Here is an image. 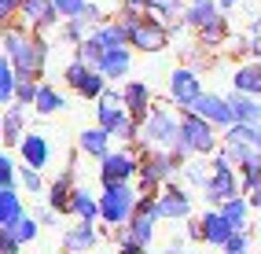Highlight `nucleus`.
I'll return each mask as SVG.
<instances>
[{
  "mask_svg": "<svg viewBox=\"0 0 261 254\" xmlns=\"http://www.w3.org/2000/svg\"><path fill=\"white\" fill-rule=\"evenodd\" d=\"M136 195L129 188V181H114V184H103V195H99V217L107 225H129L133 214H136Z\"/></svg>",
  "mask_w": 261,
  "mask_h": 254,
  "instance_id": "obj_3",
  "label": "nucleus"
},
{
  "mask_svg": "<svg viewBox=\"0 0 261 254\" xmlns=\"http://www.w3.org/2000/svg\"><path fill=\"white\" fill-rule=\"evenodd\" d=\"M103 52H107V48H103V44H99V37H96V33H92V37H85V41L77 44V56H81L85 63H89V66H99V59H103Z\"/></svg>",
  "mask_w": 261,
  "mask_h": 254,
  "instance_id": "obj_34",
  "label": "nucleus"
},
{
  "mask_svg": "<svg viewBox=\"0 0 261 254\" xmlns=\"http://www.w3.org/2000/svg\"><path fill=\"white\" fill-rule=\"evenodd\" d=\"M199 41H202L206 52H210V48H221L224 41H228V22H224V15H214V19L199 30Z\"/></svg>",
  "mask_w": 261,
  "mask_h": 254,
  "instance_id": "obj_25",
  "label": "nucleus"
},
{
  "mask_svg": "<svg viewBox=\"0 0 261 254\" xmlns=\"http://www.w3.org/2000/svg\"><path fill=\"white\" fill-rule=\"evenodd\" d=\"M89 70H92V66H89V63H85V59L77 56L70 66H66V85H70V89H77V85L85 81V74H89Z\"/></svg>",
  "mask_w": 261,
  "mask_h": 254,
  "instance_id": "obj_40",
  "label": "nucleus"
},
{
  "mask_svg": "<svg viewBox=\"0 0 261 254\" xmlns=\"http://www.w3.org/2000/svg\"><path fill=\"white\" fill-rule=\"evenodd\" d=\"M232 232H236V228H232L228 217H224V210H210V214H202V240H206V243L224 247Z\"/></svg>",
  "mask_w": 261,
  "mask_h": 254,
  "instance_id": "obj_15",
  "label": "nucleus"
},
{
  "mask_svg": "<svg viewBox=\"0 0 261 254\" xmlns=\"http://www.w3.org/2000/svg\"><path fill=\"white\" fill-rule=\"evenodd\" d=\"M217 15V0H188V8H184V22L188 26H195L202 30L206 22H210Z\"/></svg>",
  "mask_w": 261,
  "mask_h": 254,
  "instance_id": "obj_23",
  "label": "nucleus"
},
{
  "mask_svg": "<svg viewBox=\"0 0 261 254\" xmlns=\"http://www.w3.org/2000/svg\"><path fill=\"white\" fill-rule=\"evenodd\" d=\"M147 15H121L118 22L129 30V44L133 48H140V52H162V48L169 44L173 26L162 22V15H159V19H147Z\"/></svg>",
  "mask_w": 261,
  "mask_h": 254,
  "instance_id": "obj_2",
  "label": "nucleus"
},
{
  "mask_svg": "<svg viewBox=\"0 0 261 254\" xmlns=\"http://www.w3.org/2000/svg\"><path fill=\"white\" fill-rule=\"evenodd\" d=\"M191 111L210 118L214 125H232L236 122V111H232V99L228 96H214V92H202L195 104H191Z\"/></svg>",
  "mask_w": 261,
  "mask_h": 254,
  "instance_id": "obj_11",
  "label": "nucleus"
},
{
  "mask_svg": "<svg viewBox=\"0 0 261 254\" xmlns=\"http://www.w3.org/2000/svg\"><path fill=\"white\" fill-rule=\"evenodd\" d=\"M180 137V122L169 114V107H151V114L140 122V140L154 147H173Z\"/></svg>",
  "mask_w": 261,
  "mask_h": 254,
  "instance_id": "obj_5",
  "label": "nucleus"
},
{
  "mask_svg": "<svg viewBox=\"0 0 261 254\" xmlns=\"http://www.w3.org/2000/svg\"><path fill=\"white\" fill-rule=\"evenodd\" d=\"M250 202H254V207H261V181L254 184V192H250Z\"/></svg>",
  "mask_w": 261,
  "mask_h": 254,
  "instance_id": "obj_49",
  "label": "nucleus"
},
{
  "mask_svg": "<svg viewBox=\"0 0 261 254\" xmlns=\"http://www.w3.org/2000/svg\"><path fill=\"white\" fill-rule=\"evenodd\" d=\"M184 166L177 155H173V147H144L140 155V192H159V184H166L173 177V169Z\"/></svg>",
  "mask_w": 261,
  "mask_h": 254,
  "instance_id": "obj_4",
  "label": "nucleus"
},
{
  "mask_svg": "<svg viewBox=\"0 0 261 254\" xmlns=\"http://www.w3.org/2000/svg\"><path fill=\"white\" fill-rule=\"evenodd\" d=\"M85 19H89V22H107V19H103V11H99V4H85Z\"/></svg>",
  "mask_w": 261,
  "mask_h": 254,
  "instance_id": "obj_48",
  "label": "nucleus"
},
{
  "mask_svg": "<svg viewBox=\"0 0 261 254\" xmlns=\"http://www.w3.org/2000/svg\"><path fill=\"white\" fill-rule=\"evenodd\" d=\"M129 63H133L129 48H125V44H118V48H107V52H103L99 70L107 74V78H125V74H129Z\"/></svg>",
  "mask_w": 261,
  "mask_h": 254,
  "instance_id": "obj_18",
  "label": "nucleus"
},
{
  "mask_svg": "<svg viewBox=\"0 0 261 254\" xmlns=\"http://www.w3.org/2000/svg\"><path fill=\"white\" fill-rule=\"evenodd\" d=\"M37 92H41V85L33 78H19V89H15V99H19V104H33Z\"/></svg>",
  "mask_w": 261,
  "mask_h": 254,
  "instance_id": "obj_39",
  "label": "nucleus"
},
{
  "mask_svg": "<svg viewBox=\"0 0 261 254\" xmlns=\"http://www.w3.org/2000/svg\"><path fill=\"white\" fill-rule=\"evenodd\" d=\"M247 52H254L261 59V19H254L250 30H247Z\"/></svg>",
  "mask_w": 261,
  "mask_h": 254,
  "instance_id": "obj_41",
  "label": "nucleus"
},
{
  "mask_svg": "<svg viewBox=\"0 0 261 254\" xmlns=\"http://www.w3.org/2000/svg\"><path fill=\"white\" fill-rule=\"evenodd\" d=\"M85 4H89V0H56V8H59L63 19H74V15H81Z\"/></svg>",
  "mask_w": 261,
  "mask_h": 254,
  "instance_id": "obj_42",
  "label": "nucleus"
},
{
  "mask_svg": "<svg viewBox=\"0 0 261 254\" xmlns=\"http://www.w3.org/2000/svg\"><path fill=\"white\" fill-rule=\"evenodd\" d=\"M169 96L177 99V107H191L202 96V78L191 70V66H180V70L169 74Z\"/></svg>",
  "mask_w": 261,
  "mask_h": 254,
  "instance_id": "obj_9",
  "label": "nucleus"
},
{
  "mask_svg": "<svg viewBox=\"0 0 261 254\" xmlns=\"http://www.w3.org/2000/svg\"><path fill=\"white\" fill-rule=\"evenodd\" d=\"M19 151H22V159H26V166H33V169H41L44 162H48V140L41 137V133H26L22 137V144H19Z\"/></svg>",
  "mask_w": 261,
  "mask_h": 254,
  "instance_id": "obj_19",
  "label": "nucleus"
},
{
  "mask_svg": "<svg viewBox=\"0 0 261 254\" xmlns=\"http://www.w3.org/2000/svg\"><path fill=\"white\" fill-rule=\"evenodd\" d=\"M232 195H239V192H236V177H232V151H228V144H224L214 155V177H210V184H206V199L224 202Z\"/></svg>",
  "mask_w": 261,
  "mask_h": 254,
  "instance_id": "obj_7",
  "label": "nucleus"
},
{
  "mask_svg": "<svg viewBox=\"0 0 261 254\" xmlns=\"http://www.w3.org/2000/svg\"><path fill=\"white\" fill-rule=\"evenodd\" d=\"M121 99H125V107H129V114L136 122H144L151 114V85L147 81H129L125 89H121Z\"/></svg>",
  "mask_w": 261,
  "mask_h": 254,
  "instance_id": "obj_13",
  "label": "nucleus"
},
{
  "mask_svg": "<svg viewBox=\"0 0 261 254\" xmlns=\"http://www.w3.org/2000/svg\"><path fill=\"white\" fill-rule=\"evenodd\" d=\"M22 243H19V236H15L11 228H0V254H15Z\"/></svg>",
  "mask_w": 261,
  "mask_h": 254,
  "instance_id": "obj_43",
  "label": "nucleus"
},
{
  "mask_svg": "<svg viewBox=\"0 0 261 254\" xmlns=\"http://www.w3.org/2000/svg\"><path fill=\"white\" fill-rule=\"evenodd\" d=\"M111 137H114V133H111V129H103V125L85 129V133H81V140H77V147L85 151V155L103 159V155H111Z\"/></svg>",
  "mask_w": 261,
  "mask_h": 254,
  "instance_id": "obj_16",
  "label": "nucleus"
},
{
  "mask_svg": "<svg viewBox=\"0 0 261 254\" xmlns=\"http://www.w3.org/2000/svg\"><path fill=\"white\" fill-rule=\"evenodd\" d=\"M247 207H250V199H239V195H232V199H224V202H221V210H224V217L232 221L236 232H239V228H247Z\"/></svg>",
  "mask_w": 261,
  "mask_h": 254,
  "instance_id": "obj_32",
  "label": "nucleus"
},
{
  "mask_svg": "<svg viewBox=\"0 0 261 254\" xmlns=\"http://www.w3.org/2000/svg\"><path fill=\"white\" fill-rule=\"evenodd\" d=\"M26 111H22V104L15 99V104H8V111H4V144H22V137H26Z\"/></svg>",
  "mask_w": 261,
  "mask_h": 254,
  "instance_id": "obj_17",
  "label": "nucleus"
},
{
  "mask_svg": "<svg viewBox=\"0 0 261 254\" xmlns=\"http://www.w3.org/2000/svg\"><path fill=\"white\" fill-rule=\"evenodd\" d=\"M0 184H8V188H15V162L4 155L0 159Z\"/></svg>",
  "mask_w": 261,
  "mask_h": 254,
  "instance_id": "obj_44",
  "label": "nucleus"
},
{
  "mask_svg": "<svg viewBox=\"0 0 261 254\" xmlns=\"http://www.w3.org/2000/svg\"><path fill=\"white\" fill-rule=\"evenodd\" d=\"M89 26H96V22H89L85 15H74V19H66V41H74V44H81L85 37H89Z\"/></svg>",
  "mask_w": 261,
  "mask_h": 254,
  "instance_id": "obj_36",
  "label": "nucleus"
},
{
  "mask_svg": "<svg viewBox=\"0 0 261 254\" xmlns=\"http://www.w3.org/2000/svg\"><path fill=\"white\" fill-rule=\"evenodd\" d=\"M19 8H22V0H0V19H15V15H19Z\"/></svg>",
  "mask_w": 261,
  "mask_h": 254,
  "instance_id": "obj_47",
  "label": "nucleus"
},
{
  "mask_svg": "<svg viewBox=\"0 0 261 254\" xmlns=\"http://www.w3.org/2000/svg\"><path fill=\"white\" fill-rule=\"evenodd\" d=\"M184 173H188V181L195 184V188H202V192H206V184H210V177H214L202 162H188V166H184Z\"/></svg>",
  "mask_w": 261,
  "mask_h": 254,
  "instance_id": "obj_38",
  "label": "nucleus"
},
{
  "mask_svg": "<svg viewBox=\"0 0 261 254\" xmlns=\"http://www.w3.org/2000/svg\"><path fill=\"white\" fill-rule=\"evenodd\" d=\"M180 137L188 140V147L195 151V155H210V151H217L214 122H210V118H202V114H195L191 107L180 114Z\"/></svg>",
  "mask_w": 261,
  "mask_h": 254,
  "instance_id": "obj_6",
  "label": "nucleus"
},
{
  "mask_svg": "<svg viewBox=\"0 0 261 254\" xmlns=\"http://www.w3.org/2000/svg\"><path fill=\"white\" fill-rule=\"evenodd\" d=\"M224 140H243V144H254V147H261V125H254V122H232L228 125V133H224Z\"/></svg>",
  "mask_w": 261,
  "mask_h": 254,
  "instance_id": "obj_30",
  "label": "nucleus"
},
{
  "mask_svg": "<svg viewBox=\"0 0 261 254\" xmlns=\"http://www.w3.org/2000/svg\"><path fill=\"white\" fill-rule=\"evenodd\" d=\"M22 217V199H19V192L15 188H0V228H11L15 221Z\"/></svg>",
  "mask_w": 261,
  "mask_h": 254,
  "instance_id": "obj_21",
  "label": "nucleus"
},
{
  "mask_svg": "<svg viewBox=\"0 0 261 254\" xmlns=\"http://www.w3.org/2000/svg\"><path fill=\"white\" fill-rule=\"evenodd\" d=\"M96 228H92V221H81L77 228H70V232H63V247L66 250H89V247H96Z\"/></svg>",
  "mask_w": 261,
  "mask_h": 254,
  "instance_id": "obj_22",
  "label": "nucleus"
},
{
  "mask_svg": "<svg viewBox=\"0 0 261 254\" xmlns=\"http://www.w3.org/2000/svg\"><path fill=\"white\" fill-rule=\"evenodd\" d=\"M159 210H162V217H169V221L188 217L191 214V195L184 188H177V184H169V188L159 195Z\"/></svg>",
  "mask_w": 261,
  "mask_h": 254,
  "instance_id": "obj_14",
  "label": "nucleus"
},
{
  "mask_svg": "<svg viewBox=\"0 0 261 254\" xmlns=\"http://www.w3.org/2000/svg\"><path fill=\"white\" fill-rule=\"evenodd\" d=\"M147 11L162 15V19H177V15H184V0H147Z\"/></svg>",
  "mask_w": 261,
  "mask_h": 254,
  "instance_id": "obj_35",
  "label": "nucleus"
},
{
  "mask_svg": "<svg viewBox=\"0 0 261 254\" xmlns=\"http://www.w3.org/2000/svg\"><path fill=\"white\" fill-rule=\"evenodd\" d=\"M217 4H221L224 11H228V8H236V4H239V0H217Z\"/></svg>",
  "mask_w": 261,
  "mask_h": 254,
  "instance_id": "obj_50",
  "label": "nucleus"
},
{
  "mask_svg": "<svg viewBox=\"0 0 261 254\" xmlns=\"http://www.w3.org/2000/svg\"><path fill=\"white\" fill-rule=\"evenodd\" d=\"M22 184H26L30 192H41V188H44V184H41V177H37V169H33V166H26V169H22Z\"/></svg>",
  "mask_w": 261,
  "mask_h": 254,
  "instance_id": "obj_46",
  "label": "nucleus"
},
{
  "mask_svg": "<svg viewBox=\"0 0 261 254\" xmlns=\"http://www.w3.org/2000/svg\"><path fill=\"white\" fill-rule=\"evenodd\" d=\"M70 214H77L81 221H96V217H99V199H92L89 188H74V195H70Z\"/></svg>",
  "mask_w": 261,
  "mask_h": 254,
  "instance_id": "obj_27",
  "label": "nucleus"
},
{
  "mask_svg": "<svg viewBox=\"0 0 261 254\" xmlns=\"http://www.w3.org/2000/svg\"><path fill=\"white\" fill-rule=\"evenodd\" d=\"M154 221H159L154 214L136 210V214H133V221H129V236H133V240L140 243V247H147V243L154 240Z\"/></svg>",
  "mask_w": 261,
  "mask_h": 254,
  "instance_id": "obj_26",
  "label": "nucleus"
},
{
  "mask_svg": "<svg viewBox=\"0 0 261 254\" xmlns=\"http://www.w3.org/2000/svg\"><path fill=\"white\" fill-rule=\"evenodd\" d=\"M11 232L15 236H19V243H33V240H37V232H41V217H19V221H15L11 225Z\"/></svg>",
  "mask_w": 261,
  "mask_h": 254,
  "instance_id": "obj_33",
  "label": "nucleus"
},
{
  "mask_svg": "<svg viewBox=\"0 0 261 254\" xmlns=\"http://www.w3.org/2000/svg\"><path fill=\"white\" fill-rule=\"evenodd\" d=\"M257 181H261V151H257L254 159L243 162V192H254Z\"/></svg>",
  "mask_w": 261,
  "mask_h": 254,
  "instance_id": "obj_37",
  "label": "nucleus"
},
{
  "mask_svg": "<svg viewBox=\"0 0 261 254\" xmlns=\"http://www.w3.org/2000/svg\"><path fill=\"white\" fill-rule=\"evenodd\" d=\"M96 104H99V107H96L99 125H103V129H111V133H118V129L133 118V114H129V107H125V99H121L118 92H103Z\"/></svg>",
  "mask_w": 261,
  "mask_h": 254,
  "instance_id": "obj_12",
  "label": "nucleus"
},
{
  "mask_svg": "<svg viewBox=\"0 0 261 254\" xmlns=\"http://www.w3.org/2000/svg\"><path fill=\"white\" fill-rule=\"evenodd\" d=\"M99 177L103 184H114V181H129L133 173H140V159L129 155V151H111V155L99 159Z\"/></svg>",
  "mask_w": 261,
  "mask_h": 254,
  "instance_id": "obj_10",
  "label": "nucleus"
},
{
  "mask_svg": "<svg viewBox=\"0 0 261 254\" xmlns=\"http://www.w3.org/2000/svg\"><path fill=\"white\" fill-rule=\"evenodd\" d=\"M247 243H250V240H247V236H243V228H239V232H232V236H228V243H224V250L239 254V250H247Z\"/></svg>",
  "mask_w": 261,
  "mask_h": 254,
  "instance_id": "obj_45",
  "label": "nucleus"
},
{
  "mask_svg": "<svg viewBox=\"0 0 261 254\" xmlns=\"http://www.w3.org/2000/svg\"><path fill=\"white\" fill-rule=\"evenodd\" d=\"M232 85H236L239 92L261 96V63H247V66H239V70L232 74Z\"/></svg>",
  "mask_w": 261,
  "mask_h": 254,
  "instance_id": "obj_24",
  "label": "nucleus"
},
{
  "mask_svg": "<svg viewBox=\"0 0 261 254\" xmlns=\"http://www.w3.org/2000/svg\"><path fill=\"white\" fill-rule=\"evenodd\" d=\"M15 89H19V70H15V63L4 56V63H0V104H15Z\"/></svg>",
  "mask_w": 261,
  "mask_h": 254,
  "instance_id": "obj_28",
  "label": "nucleus"
},
{
  "mask_svg": "<svg viewBox=\"0 0 261 254\" xmlns=\"http://www.w3.org/2000/svg\"><path fill=\"white\" fill-rule=\"evenodd\" d=\"M232 99V111H236V122H254V125H261V104L250 96V92H232L228 96Z\"/></svg>",
  "mask_w": 261,
  "mask_h": 254,
  "instance_id": "obj_20",
  "label": "nucleus"
},
{
  "mask_svg": "<svg viewBox=\"0 0 261 254\" xmlns=\"http://www.w3.org/2000/svg\"><path fill=\"white\" fill-rule=\"evenodd\" d=\"M19 15H22V26H30L33 33H44V30H51L63 19L59 8H56V0H22Z\"/></svg>",
  "mask_w": 261,
  "mask_h": 254,
  "instance_id": "obj_8",
  "label": "nucleus"
},
{
  "mask_svg": "<svg viewBox=\"0 0 261 254\" xmlns=\"http://www.w3.org/2000/svg\"><path fill=\"white\" fill-rule=\"evenodd\" d=\"M63 107H66V99L51 89V85H41L37 99H33V111H37V114H56V111H63Z\"/></svg>",
  "mask_w": 261,
  "mask_h": 254,
  "instance_id": "obj_31",
  "label": "nucleus"
},
{
  "mask_svg": "<svg viewBox=\"0 0 261 254\" xmlns=\"http://www.w3.org/2000/svg\"><path fill=\"white\" fill-rule=\"evenodd\" d=\"M70 173H74V169H66V173H63L56 184H51V195H48V202H51L59 214H70V195H74V188H70Z\"/></svg>",
  "mask_w": 261,
  "mask_h": 254,
  "instance_id": "obj_29",
  "label": "nucleus"
},
{
  "mask_svg": "<svg viewBox=\"0 0 261 254\" xmlns=\"http://www.w3.org/2000/svg\"><path fill=\"white\" fill-rule=\"evenodd\" d=\"M4 52L15 63L19 78H41L44 59H48V44L41 41V33H33L30 26H8L4 30Z\"/></svg>",
  "mask_w": 261,
  "mask_h": 254,
  "instance_id": "obj_1",
  "label": "nucleus"
}]
</instances>
